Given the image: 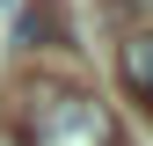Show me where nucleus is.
<instances>
[{
  "label": "nucleus",
  "mask_w": 153,
  "mask_h": 146,
  "mask_svg": "<svg viewBox=\"0 0 153 146\" xmlns=\"http://www.w3.org/2000/svg\"><path fill=\"white\" fill-rule=\"evenodd\" d=\"M15 44H29V51L66 44V0H22L15 7Z\"/></svg>",
  "instance_id": "3"
},
{
  "label": "nucleus",
  "mask_w": 153,
  "mask_h": 146,
  "mask_svg": "<svg viewBox=\"0 0 153 146\" xmlns=\"http://www.w3.org/2000/svg\"><path fill=\"white\" fill-rule=\"evenodd\" d=\"M0 7H15V0H0Z\"/></svg>",
  "instance_id": "4"
},
{
  "label": "nucleus",
  "mask_w": 153,
  "mask_h": 146,
  "mask_svg": "<svg viewBox=\"0 0 153 146\" xmlns=\"http://www.w3.org/2000/svg\"><path fill=\"white\" fill-rule=\"evenodd\" d=\"M117 80L131 102H153V29H124L117 36Z\"/></svg>",
  "instance_id": "2"
},
{
  "label": "nucleus",
  "mask_w": 153,
  "mask_h": 146,
  "mask_svg": "<svg viewBox=\"0 0 153 146\" xmlns=\"http://www.w3.org/2000/svg\"><path fill=\"white\" fill-rule=\"evenodd\" d=\"M22 146H124L109 102H95L73 80H29L22 88Z\"/></svg>",
  "instance_id": "1"
}]
</instances>
